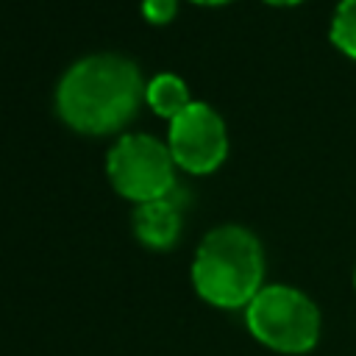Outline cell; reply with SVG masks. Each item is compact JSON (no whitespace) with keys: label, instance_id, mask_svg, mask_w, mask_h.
Here are the masks:
<instances>
[{"label":"cell","instance_id":"obj_1","mask_svg":"<svg viewBox=\"0 0 356 356\" xmlns=\"http://www.w3.org/2000/svg\"><path fill=\"white\" fill-rule=\"evenodd\" d=\"M145 103L139 67L120 53H92L67 67L56 86V114L78 134L122 131Z\"/></svg>","mask_w":356,"mask_h":356},{"label":"cell","instance_id":"obj_2","mask_svg":"<svg viewBox=\"0 0 356 356\" xmlns=\"http://www.w3.org/2000/svg\"><path fill=\"white\" fill-rule=\"evenodd\" d=\"M195 292L217 309H248L264 286V250L259 236L236 222L211 228L192 259Z\"/></svg>","mask_w":356,"mask_h":356},{"label":"cell","instance_id":"obj_3","mask_svg":"<svg viewBox=\"0 0 356 356\" xmlns=\"http://www.w3.org/2000/svg\"><path fill=\"white\" fill-rule=\"evenodd\" d=\"M248 331L275 353H309L320 339V309L317 303L289 286L264 284L245 309Z\"/></svg>","mask_w":356,"mask_h":356},{"label":"cell","instance_id":"obj_4","mask_svg":"<svg viewBox=\"0 0 356 356\" xmlns=\"http://www.w3.org/2000/svg\"><path fill=\"white\" fill-rule=\"evenodd\" d=\"M106 175L117 195L139 203L161 200L175 192V161L167 142L150 134H122L108 156Z\"/></svg>","mask_w":356,"mask_h":356},{"label":"cell","instance_id":"obj_5","mask_svg":"<svg viewBox=\"0 0 356 356\" xmlns=\"http://www.w3.org/2000/svg\"><path fill=\"white\" fill-rule=\"evenodd\" d=\"M167 147L178 170L189 175H209L228 156V125L214 106L192 100L170 120Z\"/></svg>","mask_w":356,"mask_h":356},{"label":"cell","instance_id":"obj_6","mask_svg":"<svg viewBox=\"0 0 356 356\" xmlns=\"http://www.w3.org/2000/svg\"><path fill=\"white\" fill-rule=\"evenodd\" d=\"M134 234L145 248L167 250L181 236V206L175 192L161 200L139 203L134 209Z\"/></svg>","mask_w":356,"mask_h":356},{"label":"cell","instance_id":"obj_7","mask_svg":"<svg viewBox=\"0 0 356 356\" xmlns=\"http://www.w3.org/2000/svg\"><path fill=\"white\" fill-rule=\"evenodd\" d=\"M145 103L170 122L192 103V97H189V86L184 78H178L175 72H159L156 78L145 83Z\"/></svg>","mask_w":356,"mask_h":356},{"label":"cell","instance_id":"obj_8","mask_svg":"<svg viewBox=\"0 0 356 356\" xmlns=\"http://www.w3.org/2000/svg\"><path fill=\"white\" fill-rule=\"evenodd\" d=\"M328 39L342 56L356 61V0L337 3L328 25Z\"/></svg>","mask_w":356,"mask_h":356},{"label":"cell","instance_id":"obj_9","mask_svg":"<svg viewBox=\"0 0 356 356\" xmlns=\"http://www.w3.org/2000/svg\"><path fill=\"white\" fill-rule=\"evenodd\" d=\"M178 14V0H142V17L153 25H167Z\"/></svg>","mask_w":356,"mask_h":356},{"label":"cell","instance_id":"obj_10","mask_svg":"<svg viewBox=\"0 0 356 356\" xmlns=\"http://www.w3.org/2000/svg\"><path fill=\"white\" fill-rule=\"evenodd\" d=\"M267 6H275V8H289V6H300L303 0H261Z\"/></svg>","mask_w":356,"mask_h":356},{"label":"cell","instance_id":"obj_11","mask_svg":"<svg viewBox=\"0 0 356 356\" xmlns=\"http://www.w3.org/2000/svg\"><path fill=\"white\" fill-rule=\"evenodd\" d=\"M192 3H197V6H225L231 0H192Z\"/></svg>","mask_w":356,"mask_h":356},{"label":"cell","instance_id":"obj_12","mask_svg":"<svg viewBox=\"0 0 356 356\" xmlns=\"http://www.w3.org/2000/svg\"><path fill=\"white\" fill-rule=\"evenodd\" d=\"M353 289H356V267H353Z\"/></svg>","mask_w":356,"mask_h":356}]
</instances>
